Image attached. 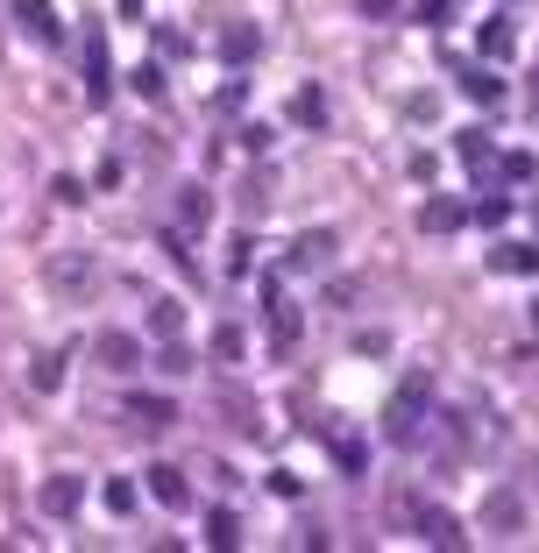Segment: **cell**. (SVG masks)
Returning a JSON list of instances; mask_svg holds the SVG:
<instances>
[{
  "mask_svg": "<svg viewBox=\"0 0 539 553\" xmlns=\"http://www.w3.org/2000/svg\"><path fill=\"white\" fill-rule=\"evenodd\" d=\"M426 405H433V376H405V390L391 398V412H383V440H419V426H426Z\"/></svg>",
  "mask_w": 539,
  "mask_h": 553,
  "instance_id": "1",
  "label": "cell"
},
{
  "mask_svg": "<svg viewBox=\"0 0 539 553\" xmlns=\"http://www.w3.org/2000/svg\"><path fill=\"white\" fill-rule=\"evenodd\" d=\"M149 497H157L164 511H185V504H192V483L178 476L171 461H157V468H149Z\"/></svg>",
  "mask_w": 539,
  "mask_h": 553,
  "instance_id": "2",
  "label": "cell"
},
{
  "mask_svg": "<svg viewBox=\"0 0 539 553\" xmlns=\"http://www.w3.org/2000/svg\"><path fill=\"white\" fill-rule=\"evenodd\" d=\"M412 518H419V532H426L433 546H461V539H469V532H461V518H454V511H440V504H419Z\"/></svg>",
  "mask_w": 539,
  "mask_h": 553,
  "instance_id": "3",
  "label": "cell"
},
{
  "mask_svg": "<svg viewBox=\"0 0 539 553\" xmlns=\"http://www.w3.org/2000/svg\"><path fill=\"white\" fill-rule=\"evenodd\" d=\"M79 497H86V490H79V476H50L36 504H43L50 518H71V511H79Z\"/></svg>",
  "mask_w": 539,
  "mask_h": 553,
  "instance_id": "4",
  "label": "cell"
},
{
  "mask_svg": "<svg viewBox=\"0 0 539 553\" xmlns=\"http://www.w3.org/2000/svg\"><path fill=\"white\" fill-rule=\"evenodd\" d=\"M461 220H469V213H461V199H426V206H419V227H426V234H447V227H461Z\"/></svg>",
  "mask_w": 539,
  "mask_h": 553,
  "instance_id": "5",
  "label": "cell"
},
{
  "mask_svg": "<svg viewBox=\"0 0 539 553\" xmlns=\"http://www.w3.org/2000/svg\"><path fill=\"white\" fill-rule=\"evenodd\" d=\"M100 362H107L114 376H128V369H142V362H135V334H100Z\"/></svg>",
  "mask_w": 539,
  "mask_h": 553,
  "instance_id": "6",
  "label": "cell"
},
{
  "mask_svg": "<svg viewBox=\"0 0 539 553\" xmlns=\"http://www.w3.org/2000/svg\"><path fill=\"white\" fill-rule=\"evenodd\" d=\"M50 284H57V291H86V284H93V263H86V256H64V263H50Z\"/></svg>",
  "mask_w": 539,
  "mask_h": 553,
  "instance_id": "7",
  "label": "cell"
},
{
  "mask_svg": "<svg viewBox=\"0 0 539 553\" xmlns=\"http://www.w3.org/2000/svg\"><path fill=\"white\" fill-rule=\"evenodd\" d=\"M327 256H334V234H305V242L291 249V270H320Z\"/></svg>",
  "mask_w": 539,
  "mask_h": 553,
  "instance_id": "8",
  "label": "cell"
},
{
  "mask_svg": "<svg viewBox=\"0 0 539 553\" xmlns=\"http://www.w3.org/2000/svg\"><path fill=\"white\" fill-rule=\"evenodd\" d=\"M206 213H213L206 185H185V192H178V220H185V234H192V227H206Z\"/></svg>",
  "mask_w": 539,
  "mask_h": 553,
  "instance_id": "9",
  "label": "cell"
},
{
  "mask_svg": "<svg viewBox=\"0 0 539 553\" xmlns=\"http://www.w3.org/2000/svg\"><path fill=\"white\" fill-rule=\"evenodd\" d=\"M483 518H490V525H497V532H518V525H525V504H518V497H511V490H497V497H490V511H483Z\"/></svg>",
  "mask_w": 539,
  "mask_h": 553,
  "instance_id": "10",
  "label": "cell"
},
{
  "mask_svg": "<svg viewBox=\"0 0 539 553\" xmlns=\"http://www.w3.org/2000/svg\"><path fill=\"white\" fill-rule=\"evenodd\" d=\"M490 270H504V277H532V270H539V249H511V242H504V249L490 256Z\"/></svg>",
  "mask_w": 539,
  "mask_h": 553,
  "instance_id": "11",
  "label": "cell"
},
{
  "mask_svg": "<svg viewBox=\"0 0 539 553\" xmlns=\"http://www.w3.org/2000/svg\"><path fill=\"white\" fill-rule=\"evenodd\" d=\"M256 43H263L256 29H220V57H227V64H249V57H256Z\"/></svg>",
  "mask_w": 539,
  "mask_h": 553,
  "instance_id": "12",
  "label": "cell"
},
{
  "mask_svg": "<svg viewBox=\"0 0 539 553\" xmlns=\"http://www.w3.org/2000/svg\"><path fill=\"white\" fill-rule=\"evenodd\" d=\"M128 412H135L142 426H171V419H178V405H171V398H142V390L128 398Z\"/></svg>",
  "mask_w": 539,
  "mask_h": 553,
  "instance_id": "13",
  "label": "cell"
},
{
  "mask_svg": "<svg viewBox=\"0 0 539 553\" xmlns=\"http://www.w3.org/2000/svg\"><path fill=\"white\" fill-rule=\"evenodd\" d=\"M86 86H93V100H107V43L100 36L86 43Z\"/></svg>",
  "mask_w": 539,
  "mask_h": 553,
  "instance_id": "14",
  "label": "cell"
},
{
  "mask_svg": "<svg viewBox=\"0 0 539 553\" xmlns=\"http://www.w3.org/2000/svg\"><path fill=\"white\" fill-rule=\"evenodd\" d=\"M461 93H469V100H483V107H497V100H504V86H497L490 71H469V78H461Z\"/></svg>",
  "mask_w": 539,
  "mask_h": 553,
  "instance_id": "15",
  "label": "cell"
},
{
  "mask_svg": "<svg viewBox=\"0 0 539 553\" xmlns=\"http://www.w3.org/2000/svg\"><path fill=\"white\" fill-rule=\"evenodd\" d=\"M149 327H157L164 341H178V334H185V305H171V298H164L157 312H149Z\"/></svg>",
  "mask_w": 539,
  "mask_h": 553,
  "instance_id": "16",
  "label": "cell"
},
{
  "mask_svg": "<svg viewBox=\"0 0 539 553\" xmlns=\"http://www.w3.org/2000/svg\"><path fill=\"white\" fill-rule=\"evenodd\" d=\"M29 383H36V390H57V383H64V355H36Z\"/></svg>",
  "mask_w": 539,
  "mask_h": 553,
  "instance_id": "17",
  "label": "cell"
},
{
  "mask_svg": "<svg viewBox=\"0 0 539 553\" xmlns=\"http://www.w3.org/2000/svg\"><path fill=\"white\" fill-rule=\"evenodd\" d=\"M157 369H164V376H192L199 362H192V348H178V341H171V348L157 355Z\"/></svg>",
  "mask_w": 539,
  "mask_h": 553,
  "instance_id": "18",
  "label": "cell"
},
{
  "mask_svg": "<svg viewBox=\"0 0 539 553\" xmlns=\"http://www.w3.org/2000/svg\"><path fill=\"white\" fill-rule=\"evenodd\" d=\"M213 362H242V327H220L213 334Z\"/></svg>",
  "mask_w": 539,
  "mask_h": 553,
  "instance_id": "19",
  "label": "cell"
},
{
  "mask_svg": "<svg viewBox=\"0 0 539 553\" xmlns=\"http://www.w3.org/2000/svg\"><path fill=\"white\" fill-rule=\"evenodd\" d=\"M206 539H213V546H235V539H242V525H235V518H227V511H213V525H206Z\"/></svg>",
  "mask_w": 539,
  "mask_h": 553,
  "instance_id": "20",
  "label": "cell"
},
{
  "mask_svg": "<svg viewBox=\"0 0 539 553\" xmlns=\"http://www.w3.org/2000/svg\"><path fill=\"white\" fill-rule=\"evenodd\" d=\"M22 22H29L36 36H57V22H50V8H43V0H22Z\"/></svg>",
  "mask_w": 539,
  "mask_h": 553,
  "instance_id": "21",
  "label": "cell"
},
{
  "mask_svg": "<svg viewBox=\"0 0 539 553\" xmlns=\"http://www.w3.org/2000/svg\"><path fill=\"white\" fill-rule=\"evenodd\" d=\"M107 511H114V518H121V511H135V483H121V476H114V483H107Z\"/></svg>",
  "mask_w": 539,
  "mask_h": 553,
  "instance_id": "22",
  "label": "cell"
},
{
  "mask_svg": "<svg viewBox=\"0 0 539 553\" xmlns=\"http://www.w3.org/2000/svg\"><path fill=\"white\" fill-rule=\"evenodd\" d=\"M483 50H490V57H504V50H511V29H504V22H490V29H483Z\"/></svg>",
  "mask_w": 539,
  "mask_h": 553,
  "instance_id": "23",
  "label": "cell"
},
{
  "mask_svg": "<svg viewBox=\"0 0 539 553\" xmlns=\"http://www.w3.org/2000/svg\"><path fill=\"white\" fill-rule=\"evenodd\" d=\"M461 156H469V164H490V142H483V135L469 128V135H461Z\"/></svg>",
  "mask_w": 539,
  "mask_h": 553,
  "instance_id": "24",
  "label": "cell"
},
{
  "mask_svg": "<svg viewBox=\"0 0 539 553\" xmlns=\"http://www.w3.org/2000/svg\"><path fill=\"white\" fill-rule=\"evenodd\" d=\"M135 8H142V0H121V15H135Z\"/></svg>",
  "mask_w": 539,
  "mask_h": 553,
  "instance_id": "25",
  "label": "cell"
},
{
  "mask_svg": "<svg viewBox=\"0 0 539 553\" xmlns=\"http://www.w3.org/2000/svg\"><path fill=\"white\" fill-rule=\"evenodd\" d=\"M532 490H539V454H532Z\"/></svg>",
  "mask_w": 539,
  "mask_h": 553,
  "instance_id": "26",
  "label": "cell"
}]
</instances>
